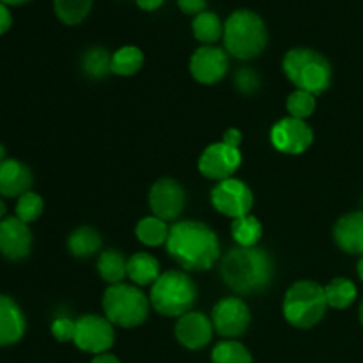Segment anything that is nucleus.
Returning a JSON list of instances; mask_svg holds the SVG:
<instances>
[{
    "mask_svg": "<svg viewBox=\"0 0 363 363\" xmlns=\"http://www.w3.org/2000/svg\"><path fill=\"white\" fill-rule=\"evenodd\" d=\"M284 318L296 328H312L326 314L325 287L312 280H301L287 289L284 298Z\"/></svg>",
    "mask_w": 363,
    "mask_h": 363,
    "instance_id": "nucleus-6",
    "label": "nucleus"
},
{
    "mask_svg": "<svg viewBox=\"0 0 363 363\" xmlns=\"http://www.w3.org/2000/svg\"><path fill=\"white\" fill-rule=\"evenodd\" d=\"M128 277L137 286H151L160 279V264L147 252H138L128 259Z\"/></svg>",
    "mask_w": 363,
    "mask_h": 363,
    "instance_id": "nucleus-20",
    "label": "nucleus"
},
{
    "mask_svg": "<svg viewBox=\"0 0 363 363\" xmlns=\"http://www.w3.org/2000/svg\"><path fill=\"white\" fill-rule=\"evenodd\" d=\"M74 326L77 321H71L69 318H57L52 323V335L59 342H69L74 339Z\"/></svg>",
    "mask_w": 363,
    "mask_h": 363,
    "instance_id": "nucleus-34",
    "label": "nucleus"
},
{
    "mask_svg": "<svg viewBox=\"0 0 363 363\" xmlns=\"http://www.w3.org/2000/svg\"><path fill=\"white\" fill-rule=\"evenodd\" d=\"M6 211H7L6 202H4V201H2V197H0V222H2V220L6 218Z\"/></svg>",
    "mask_w": 363,
    "mask_h": 363,
    "instance_id": "nucleus-41",
    "label": "nucleus"
},
{
    "mask_svg": "<svg viewBox=\"0 0 363 363\" xmlns=\"http://www.w3.org/2000/svg\"><path fill=\"white\" fill-rule=\"evenodd\" d=\"M34 174L20 160L6 158L0 162V197L14 199L30 191Z\"/></svg>",
    "mask_w": 363,
    "mask_h": 363,
    "instance_id": "nucleus-17",
    "label": "nucleus"
},
{
    "mask_svg": "<svg viewBox=\"0 0 363 363\" xmlns=\"http://www.w3.org/2000/svg\"><path fill=\"white\" fill-rule=\"evenodd\" d=\"M112 323L106 318L89 314L77 321L74 326V346L85 353L101 354L113 346Z\"/></svg>",
    "mask_w": 363,
    "mask_h": 363,
    "instance_id": "nucleus-9",
    "label": "nucleus"
},
{
    "mask_svg": "<svg viewBox=\"0 0 363 363\" xmlns=\"http://www.w3.org/2000/svg\"><path fill=\"white\" fill-rule=\"evenodd\" d=\"M230 234L236 240V243L243 248L255 247L262 236V225L255 216H241L233 222Z\"/></svg>",
    "mask_w": 363,
    "mask_h": 363,
    "instance_id": "nucleus-26",
    "label": "nucleus"
},
{
    "mask_svg": "<svg viewBox=\"0 0 363 363\" xmlns=\"http://www.w3.org/2000/svg\"><path fill=\"white\" fill-rule=\"evenodd\" d=\"M191 30H194L197 41L204 43V45H213L223 35V23L218 14L211 13V11H204V13L195 16L194 23H191Z\"/></svg>",
    "mask_w": 363,
    "mask_h": 363,
    "instance_id": "nucleus-23",
    "label": "nucleus"
},
{
    "mask_svg": "<svg viewBox=\"0 0 363 363\" xmlns=\"http://www.w3.org/2000/svg\"><path fill=\"white\" fill-rule=\"evenodd\" d=\"M325 294L328 307L342 311V308L351 307L353 301L357 300V286L347 279H333L325 287Z\"/></svg>",
    "mask_w": 363,
    "mask_h": 363,
    "instance_id": "nucleus-27",
    "label": "nucleus"
},
{
    "mask_svg": "<svg viewBox=\"0 0 363 363\" xmlns=\"http://www.w3.org/2000/svg\"><path fill=\"white\" fill-rule=\"evenodd\" d=\"M177 6L184 14H201L206 11L208 0H177Z\"/></svg>",
    "mask_w": 363,
    "mask_h": 363,
    "instance_id": "nucleus-35",
    "label": "nucleus"
},
{
    "mask_svg": "<svg viewBox=\"0 0 363 363\" xmlns=\"http://www.w3.org/2000/svg\"><path fill=\"white\" fill-rule=\"evenodd\" d=\"M234 85L240 92L243 94H254L261 87V77H259L257 71H254L252 67H243L236 73L234 77Z\"/></svg>",
    "mask_w": 363,
    "mask_h": 363,
    "instance_id": "nucleus-33",
    "label": "nucleus"
},
{
    "mask_svg": "<svg viewBox=\"0 0 363 363\" xmlns=\"http://www.w3.org/2000/svg\"><path fill=\"white\" fill-rule=\"evenodd\" d=\"M176 339L188 350H201L213 339V325L202 312H188L176 325Z\"/></svg>",
    "mask_w": 363,
    "mask_h": 363,
    "instance_id": "nucleus-16",
    "label": "nucleus"
},
{
    "mask_svg": "<svg viewBox=\"0 0 363 363\" xmlns=\"http://www.w3.org/2000/svg\"><path fill=\"white\" fill-rule=\"evenodd\" d=\"M169 254L184 269L206 272L220 257L218 236L202 222H179L170 229L167 240Z\"/></svg>",
    "mask_w": 363,
    "mask_h": 363,
    "instance_id": "nucleus-1",
    "label": "nucleus"
},
{
    "mask_svg": "<svg viewBox=\"0 0 363 363\" xmlns=\"http://www.w3.org/2000/svg\"><path fill=\"white\" fill-rule=\"evenodd\" d=\"M91 363H119V360H117V357H113V354L103 353V354H96V358Z\"/></svg>",
    "mask_w": 363,
    "mask_h": 363,
    "instance_id": "nucleus-39",
    "label": "nucleus"
},
{
    "mask_svg": "<svg viewBox=\"0 0 363 363\" xmlns=\"http://www.w3.org/2000/svg\"><path fill=\"white\" fill-rule=\"evenodd\" d=\"M6 158H7V149H6V145L0 144V162H4Z\"/></svg>",
    "mask_w": 363,
    "mask_h": 363,
    "instance_id": "nucleus-42",
    "label": "nucleus"
},
{
    "mask_svg": "<svg viewBox=\"0 0 363 363\" xmlns=\"http://www.w3.org/2000/svg\"><path fill=\"white\" fill-rule=\"evenodd\" d=\"M84 71L91 78H103L112 71V55L101 46L87 50L84 55Z\"/></svg>",
    "mask_w": 363,
    "mask_h": 363,
    "instance_id": "nucleus-29",
    "label": "nucleus"
},
{
    "mask_svg": "<svg viewBox=\"0 0 363 363\" xmlns=\"http://www.w3.org/2000/svg\"><path fill=\"white\" fill-rule=\"evenodd\" d=\"M286 77L296 89L311 94H321L332 84V66L323 53L311 48H293L286 53L282 62Z\"/></svg>",
    "mask_w": 363,
    "mask_h": 363,
    "instance_id": "nucleus-4",
    "label": "nucleus"
},
{
    "mask_svg": "<svg viewBox=\"0 0 363 363\" xmlns=\"http://www.w3.org/2000/svg\"><path fill=\"white\" fill-rule=\"evenodd\" d=\"M94 0H53L57 18L66 25H78L87 18Z\"/></svg>",
    "mask_w": 363,
    "mask_h": 363,
    "instance_id": "nucleus-28",
    "label": "nucleus"
},
{
    "mask_svg": "<svg viewBox=\"0 0 363 363\" xmlns=\"http://www.w3.org/2000/svg\"><path fill=\"white\" fill-rule=\"evenodd\" d=\"M149 303L145 294L137 286L116 284L105 291L103 311L112 325L121 328H135L147 319Z\"/></svg>",
    "mask_w": 363,
    "mask_h": 363,
    "instance_id": "nucleus-7",
    "label": "nucleus"
},
{
    "mask_svg": "<svg viewBox=\"0 0 363 363\" xmlns=\"http://www.w3.org/2000/svg\"><path fill=\"white\" fill-rule=\"evenodd\" d=\"M241 151L238 147L218 142L204 149L199 160V170L204 177L213 181L229 179L241 165Z\"/></svg>",
    "mask_w": 363,
    "mask_h": 363,
    "instance_id": "nucleus-10",
    "label": "nucleus"
},
{
    "mask_svg": "<svg viewBox=\"0 0 363 363\" xmlns=\"http://www.w3.org/2000/svg\"><path fill=\"white\" fill-rule=\"evenodd\" d=\"M223 282L240 294H252L266 289L273 279V262L257 247L234 248L220 266Z\"/></svg>",
    "mask_w": 363,
    "mask_h": 363,
    "instance_id": "nucleus-2",
    "label": "nucleus"
},
{
    "mask_svg": "<svg viewBox=\"0 0 363 363\" xmlns=\"http://www.w3.org/2000/svg\"><path fill=\"white\" fill-rule=\"evenodd\" d=\"M144 66V53L137 46H123L112 55V73L131 77Z\"/></svg>",
    "mask_w": 363,
    "mask_h": 363,
    "instance_id": "nucleus-25",
    "label": "nucleus"
},
{
    "mask_svg": "<svg viewBox=\"0 0 363 363\" xmlns=\"http://www.w3.org/2000/svg\"><path fill=\"white\" fill-rule=\"evenodd\" d=\"M223 144L230 145V147H238L240 149L241 144V131L236 130V128H229V130L223 133Z\"/></svg>",
    "mask_w": 363,
    "mask_h": 363,
    "instance_id": "nucleus-37",
    "label": "nucleus"
},
{
    "mask_svg": "<svg viewBox=\"0 0 363 363\" xmlns=\"http://www.w3.org/2000/svg\"><path fill=\"white\" fill-rule=\"evenodd\" d=\"M135 2H137V6L144 11H156L162 7V4L165 2V0H135Z\"/></svg>",
    "mask_w": 363,
    "mask_h": 363,
    "instance_id": "nucleus-38",
    "label": "nucleus"
},
{
    "mask_svg": "<svg viewBox=\"0 0 363 363\" xmlns=\"http://www.w3.org/2000/svg\"><path fill=\"white\" fill-rule=\"evenodd\" d=\"M151 305L158 314L181 318L188 314L197 301V287L183 272H167L152 284Z\"/></svg>",
    "mask_w": 363,
    "mask_h": 363,
    "instance_id": "nucleus-5",
    "label": "nucleus"
},
{
    "mask_svg": "<svg viewBox=\"0 0 363 363\" xmlns=\"http://www.w3.org/2000/svg\"><path fill=\"white\" fill-rule=\"evenodd\" d=\"M32 233L28 223L16 216H6L0 222V254L7 261H21L30 254Z\"/></svg>",
    "mask_w": 363,
    "mask_h": 363,
    "instance_id": "nucleus-15",
    "label": "nucleus"
},
{
    "mask_svg": "<svg viewBox=\"0 0 363 363\" xmlns=\"http://www.w3.org/2000/svg\"><path fill=\"white\" fill-rule=\"evenodd\" d=\"M43 209H45V202H43L41 195L34 194V191H27L21 197H18L16 201V218H20L21 222L32 223L43 215Z\"/></svg>",
    "mask_w": 363,
    "mask_h": 363,
    "instance_id": "nucleus-32",
    "label": "nucleus"
},
{
    "mask_svg": "<svg viewBox=\"0 0 363 363\" xmlns=\"http://www.w3.org/2000/svg\"><path fill=\"white\" fill-rule=\"evenodd\" d=\"M67 248L74 257H91L101 248V236L92 227L82 225L69 234Z\"/></svg>",
    "mask_w": 363,
    "mask_h": 363,
    "instance_id": "nucleus-21",
    "label": "nucleus"
},
{
    "mask_svg": "<svg viewBox=\"0 0 363 363\" xmlns=\"http://www.w3.org/2000/svg\"><path fill=\"white\" fill-rule=\"evenodd\" d=\"M223 41L227 52L236 59H254L268 45V28L254 11H234L223 25Z\"/></svg>",
    "mask_w": 363,
    "mask_h": 363,
    "instance_id": "nucleus-3",
    "label": "nucleus"
},
{
    "mask_svg": "<svg viewBox=\"0 0 363 363\" xmlns=\"http://www.w3.org/2000/svg\"><path fill=\"white\" fill-rule=\"evenodd\" d=\"M186 195L183 186L176 179H160L149 191V208L163 222L176 220L183 213Z\"/></svg>",
    "mask_w": 363,
    "mask_h": 363,
    "instance_id": "nucleus-11",
    "label": "nucleus"
},
{
    "mask_svg": "<svg viewBox=\"0 0 363 363\" xmlns=\"http://www.w3.org/2000/svg\"><path fill=\"white\" fill-rule=\"evenodd\" d=\"M314 110L315 96L311 94V92L296 89V91L291 92V96L287 98V112H289V117L305 121L307 117H311L312 113H314Z\"/></svg>",
    "mask_w": 363,
    "mask_h": 363,
    "instance_id": "nucleus-31",
    "label": "nucleus"
},
{
    "mask_svg": "<svg viewBox=\"0 0 363 363\" xmlns=\"http://www.w3.org/2000/svg\"><path fill=\"white\" fill-rule=\"evenodd\" d=\"M98 272L110 286L123 284L124 277L128 275V261L119 250H106L99 255Z\"/></svg>",
    "mask_w": 363,
    "mask_h": 363,
    "instance_id": "nucleus-22",
    "label": "nucleus"
},
{
    "mask_svg": "<svg viewBox=\"0 0 363 363\" xmlns=\"http://www.w3.org/2000/svg\"><path fill=\"white\" fill-rule=\"evenodd\" d=\"M11 25H13V14H11L9 7L6 4L0 2V35L6 34Z\"/></svg>",
    "mask_w": 363,
    "mask_h": 363,
    "instance_id": "nucleus-36",
    "label": "nucleus"
},
{
    "mask_svg": "<svg viewBox=\"0 0 363 363\" xmlns=\"http://www.w3.org/2000/svg\"><path fill=\"white\" fill-rule=\"evenodd\" d=\"M27 321L20 305L11 296L0 294V347L13 346L25 335Z\"/></svg>",
    "mask_w": 363,
    "mask_h": 363,
    "instance_id": "nucleus-18",
    "label": "nucleus"
},
{
    "mask_svg": "<svg viewBox=\"0 0 363 363\" xmlns=\"http://www.w3.org/2000/svg\"><path fill=\"white\" fill-rule=\"evenodd\" d=\"M169 225H167L163 220H160L158 216H147V218H142L140 222L137 223V229H135V234H137L138 241L147 247H160V245L167 243L169 240Z\"/></svg>",
    "mask_w": 363,
    "mask_h": 363,
    "instance_id": "nucleus-24",
    "label": "nucleus"
},
{
    "mask_svg": "<svg viewBox=\"0 0 363 363\" xmlns=\"http://www.w3.org/2000/svg\"><path fill=\"white\" fill-rule=\"evenodd\" d=\"M229 69V59L218 46L204 45L190 59V73L199 84L213 85L222 80Z\"/></svg>",
    "mask_w": 363,
    "mask_h": 363,
    "instance_id": "nucleus-14",
    "label": "nucleus"
},
{
    "mask_svg": "<svg viewBox=\"0 0 363 363\" xmlns=\"http://www.w3.org/2000/svg\"><path fill=\"white\" fill-rule=\"evenodd\" d=\"M211 202L216 211L236 220L250 213L254 206V194L243 181L229 177L213 188Z\"/></svg>",
    "mask_w": 363,
    "mask_h": 363,
    "instance_id": "nucleus-8",
    "label": "nucleus"
},
{
    "mask_svg": "<svg viewBox=\"0 0 363 363\" xmlns=\"http://www.w3.org/2000/svg\"><path fill=\"white\" fill-rule=\"evenodd\" d=\"M269 138H272V144L275 145V149H279L280 152L301 155L312 145L314 133L305 121L286 117L272 128Z\"/></svg>",
    "mask_w": 363,
    "mask_h": 363,
    "instance_id": "nucleus-12",
    "label": "nucleus"
},
{
    "mask_svg": "<svg viewBox=\"0 0 363 363\" xmlns=\"http://www.w3.org/2000/svg\"><path fill=\"white\" fill-rule=\"evenodd\" d=\"M358 277H360V280L363 282V257L358 261Z\"/></svg>",
    "mask_w": 363,
    "mask_h": 363,
    "instance_id": "nucleus-43",
    "label": "nucleus"
},
{
    "mask_svg": "<svg viewBox=\"0 0 363 363\" xmlns=\"http://www.w3.org/2000/svg\"><path fill=\"white\" fill-rule=\"evenodd\" d=\"M250 325V311L240 298H223L213 308V326L222 337H240Z\"/></svg>",
    "mask_w": 363,
    "mask_h": 363,
    "instance_id": "nucleus-13",
    "label": "nucleus"
},
{
    "mask_svg": "<svg viewBox=\"0 0 363 363\" xmlns=\"http://www.w3.org/2000/svg\"><path fill=\"white\" fill-rule=\"evenodd\" d=\"M360 323L363 326V300H362V305H360Z\"/></svg>",
    "mask_w": 363,
    "mask_h": 363,
    "instance_id": "nucleus-44",
    "label": "nucleus"
},
{
    "mask_svg": "<svg viewBox=\"0 0 363 363\" xmlns=\"http://www.w3.org/2000/svg\"><path fill=\"white\" fill-rule=\"evenodd\" d=\"M0 2L6 4V6H21V4L30 2V0H0Z\"/></svg>",
    "mask_w": 363,
    "mask_h": 363,
    "instance_id": "nucleus-40",
    "label": "nucleus"
},
{
    "mask_svg": "<svg viewBox=\"0 0 363 363\" xmlns=\"http://www.w3.org/2000/svg\"><path fill=\"white\" fill-rule=\"evenodd\" d=\"M333 238L346 254H363V211L344 215L333 227Z\"/></svg>",
    "mask_w": 363,
    "mask_h": 363,
    "instance_id": "nucleus-19",
    "label": "nucleus"
},
{
    "mask_svg": "<svg viewBox=\"0 0 363 363\" xmlns=\"http://www.w3.org/2000/svg\"><path fill=\"white\" fill-rule=\"evenodd\" d=\"M213 363H252V357L243 344L236 340H225L216 344L211 353Z\"/></svg>",
    "mask_w": 363,
    "mask_h": 363,
    "instance_id": "nucleus-30",
    "label": "nucleus"
}]
</instances>
